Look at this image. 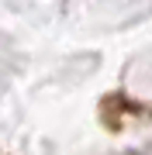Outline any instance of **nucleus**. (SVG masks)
<instances>
[]
</instances>
